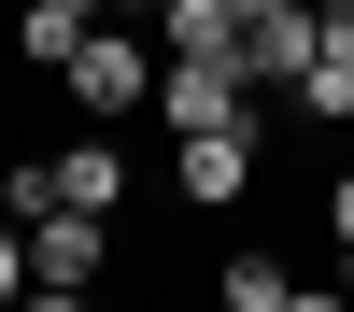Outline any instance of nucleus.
Here are the masks:
<instances>
[{
  "label": "nucleus",
  "mask_w": 354,
  "mask_h": 312,
  "mask_svg": "<svg viewBox=\"0 0 354 312\" xmlns=\"http://www.w3.org/2000/svg\"><path fill=\"white\" fill-rule=\"evenodd\" d=\"M128 28H156V15H100V28H85V43H71V71H57V85H71L85 113H100V128H128V113L156 100V71H170V57H142Z\"/></svg>",
  "instance_id": "obj_1"
},
{
  "label": "nucleus",
  "mask_w": 354,
  "mask_h": 312,
  "mask_svg": "<svg viewBox=\"0 0 354 312\" xmlns=\"http://www.w3.org/2000/svg\"><path fill=\"white\" fill-rule=\"evenodd\" d=\"M113 255V213H85V199H43L28 213V298H85Z\"/></svg>",
  "instance_id": "obj_2"
},
{
  "label": "nucleus",
  "mask_w": 354,
  "mask_h": 312,
  "mask_svg": "<svg viewBox=\"0 0 354 312\" xmlns=\"http://www.w3.org/2000/svg\"><path fill=\"white\" fill-rule=\"evenodd\" d=\"M156 113H170V128H241V113H255V71H241V57H170V71H156Z\"/></svg>",
  "instance_id": "obj_3"
},
{
  "label": "nucleus",
  "mask_w": 354,
  "mask_h": 312,
  "mask_svg": "<svg viewBox=\"0 0 354 312\" xmlns=\"http://www.w3.org/2000/svg\"><path fill=\"white\" fill-rule=\"evenodd\" d=\"M255 156H270V142H255V113H241V128H185V199H198V213L255 199Z\"/></svg>",
  "instance_id": "obj_4"
},
{
  "label": "nucleus",
  "mask_w": 354,
  "mask_h": 312,
  "mask_svg": "<svg viewBox=\"0 0 354 312\" xmlns=\"http://www.w3.org/2000/svg\"><path fill=\"white\" fill-rule=\"evenodd\" d=\"M312 57H326V15H312V0H270V15L241 28V71H255V85H298Z\"/></svg>",
  "instance_id": "obj_5"
},
{
  "label": "nucleus",
  "mask_w": 354,
  "mask_h": 312,
  "mask_svg": "<svg viewBox=\"0 0 354 312\" xmlns=\"http://www.w3.org/2000/svg\"><path fill=\"white\" fill-rule=\"evenodd\" d=\"M57 199H85V213H128V156H113V128H85V142H57Z\"/></svg>",
  "instance_id": "obj_6"
},
{
  "label": "nucleus",
  "mask_w": 354,
  "mask_h": 312,
  "mask_svg": "<svg viewBox=\"0 0 354 312\" xmlns=\"http://www.w3.org/2000/svg\"><path fill=\"white\" fill-rule=\"evenodd\" d=\"M113 0H15V57H43V71H71V43L100 28Z\"/></svg>",
  "instance_id": "obj_7"
},
{
  "label": "nucleus",
  "mask_w": 354,
  "mask_h": 312,
  "mask_svg": "<svg viewBox=\"0 0 354 312\" xmlns=\"http://www.w3.org/2000/svg\"><path fill=\"white\" fill-rule=\"evenodd\" d=\"M156 43H170V57H241V0H170Z\"/></svg>",
  "instance_id": "obj_8"
},
{
  "label": "nucleus",
  "mask_w": 354,
  "mask_h": 312,
  "mask_svg": "<svg viewBox=\"0 0 354 312\" xmlns=\"http://www.w3.org/2000/svg\"><path fill=\"white\" fill-rule=\"evenodd\" d=\"M312 284L283 270V255H227V312H298Z\"/></svg>",
  "instance_id": "obj_9"
},
{
  "label": "nucleus",
  "mask_w": 354,
  "mask_h": 312,
  "mask_svg": "<svg viewBox=\"0 0 354 312\" xmlns=\"http://www.w3.org/2000/svg\"><path fill=\"white\" fill-rule=\"evenodd\" d=\"M298 100L326 113V128H354V43H326V57H312V71H298Z\"/></svg>",
  "instance_id": "obj_10"
},
{
  "label": "nucleus",
  "mask_w": 354,
  "mask_h": 312,
  "mask_svg": "<svg viewBox=\"0 0 354 312\" xmlns=\"http://www.w3.org/2000/svg\"><path fill=\"white\" fill-rule=\"evenodd\" d=\"M326 227H340V255H354V156L326 170Z\"/></svg>",
  "instance_id": "obj_11"
},
{
  "label": "nucleus",
  "mask_w": 354,
  "mask_h": 312,
  "mask_svg": "<svg viewBox=\"0 0 354 312\" xmlns=\"http://www.w3.org/2000/svg\"><path fill=\"white\" fill-rule=\"evenodd\" d=\"M15 284H28V227L0 213V298H15Z\"/></svg>",
  "instance_id": "obj_12"
}]
</instances>
